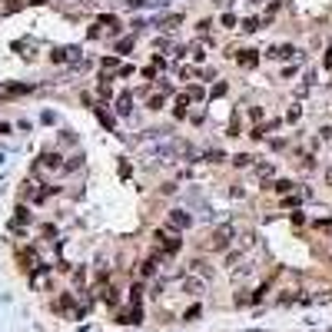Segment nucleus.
I'll use <instances>...</instances> for the list:
<instances>
[{
	"instance_id": "aec40b11",
	"label": "nucleus",
	"mask_w": 332,
	"mask_h": 332,
	"mask_svg": "<svg viewBox=\"0 0 332 332\" xmlns=\"http://www.w3.org/2000/svg\"><path fill=\"white\" fill-rule=\"evenodd\" d=\"M120 7H136V0H120Z\"/></svg>"
},
{
	"instance_id": "f3484780",
	"label": "nucleus",
	"mask_w": 332,
	"mask_h": 332,
	"mask_svg": "<svg viewBox=\"0 0 332 332\" xmlns=\"http://www.w3.org/2000/svg\"><path fill=\"white\" fill-rule=\"evenodd\" d=\"M249 116H253V120L259 123V120H263V110H259V107H249Z\"/></svg>"
},
{
	"instance_id": "423d86ee",
	"label": "nucleus",
	"mask_w": 332,
	"mask_h": 332,
	"mask_svg": "<svg viewBox=\"0 0 332 332\" xmlns=\"http://www.w3.org/2000/svg\"><path fill=\"white\" fill-rule=\"evenodd\" d=\"M179 20H183L179 13H169V17H160V30H173V27H176Z\"/></svg>"
},
{
	"instance_id": "f8f14e48",
	"label": "nucleus",
	"mask_w": 332,
	"mask_h": 332,
	"mask_svg": "<svg viewBox=\"0 0 332 332\" xmlns=\"http://www.w3.org/2000/svg\"><path fill=\"white\" fill-rule=\"evenodd\" d=\"M256 173H259V179H266V176H273V166H269V163H259V166H256Z\"/></svg>"
},
{
	"instance_id": "412c9836",
	"label": "nucleus",
	"mask_w": 332,
	"mask_h": 332,
	"mask_svg": "<svg viewBox=\"0 0 332 332\" xmlns=\"http://www.w3.org/2000/svg\"><path fill=\"white\" fill-rule=\"evenodd\" d=\"M3 130H7V123H0V133H3Z\"/></svg>"
},
{
	"instance_id": "4be33fe9",
	"label": "nucleus",
	"mask_w": 332,
	"mask_h": 332,
	"mask_svg": "<svg viewBox=\"0 0 332 332\" xmlns=\"http://www.w3.org/2000/svg\"><path fill=\"white\" fill-rule=\"evenodd\" d=\"M60 3H77V0H60Z\"/></svg>"
},
{
	"instance_id": "7ed1b4c3",
	"label": "nucleus",
	"mask_w": 332,
	"mask_h": 332,
	"mask_svg": "<svg viewBox=\"0 0 332 332\" xmlns=\"http://www.w3.org/2000/svg\"><path fill=\"white\" fill-rule=\"evenodd\" d=\"M156 239L163 243V253H166V256L179 253V239H176V236H173V232H169V236H166V232H156Z\"/></svg>"
},
{
	"instance_id": "f257e3e1",
	"label": "nucleus",
	"mask_w": 332,
	"mask_h": 332,
	"mask_svg": "<svg viewBox=\"0 0 332 332\" xmlns=\"http://www.w3.org/2000/svg\"><path fill=\"white\" fill-rule=\"evenodd\" d=\"M229 239H232V229L229 226H220V229H213V236H210V249L226 253V249H229Z\"/></svg>"
},
{
	"instance_id": "39448f33",
	"label": "nucleus",
	"mask_w": 332,
	"mask_h": 332,
	"mask_svg": "<svg viewBox=\"0 0 332 332\" xmlns=\"http://www.w3.org/2000/svg\"><path fill=\"white\" fill-rule=\"evenodd\" d=\"M236 60H239V63L249 70V66H256V60H259V56H256V50H243V54L236 56Z\"/></svg>"
},
{
	"instance_id": "0eeeda50",
	"label": "nucleus",
	"mask_w": 332,
	"mask_h": 332,
	"mask_svg": "<svg viewBox=\"0 0 332 332\" xmlns=\"http://www.w3.org/2000/svg\"><path fill=\"white\" fill-rule=\"evenodd\" d=\"M97 27H107V30L120 33V20H116V17H100V20H97Z\"/></svg>"
},
{
	"instance_id": "20e7f679",
	"label": "nucleus",
	"mask_w": 332,
	"mask_h": 332,
	"mask_svg": "<svg viewBox=\"0 0 332 332\" xmlns=\"http://www.w3.org/2000/svg\"><path fill=\"white\" fill-rule=\"evenodd\" d=\"M116 113H120V116H130L133 113V97L130 93H120V100H116Z\"/></svg>"
},
{
	"instance_id": "a211bd4d",
	"label": "nucleus",
	"mask_w": 332,
	"mask_h": 332,
	"mask_svg": "<svg viewBox=\"0 0 332 332\" xmlns=\"http://www.w3.org/2000/svg\"><path fill=\"white\" fill-rule=\"evenodd\" d=\"M220 23H222V27H232V23H236V17H232V13H222Z\"/></svg>"
},
{
	"instance_id": "2eb2a0df",
	"label": "nucleus",
	"mask_w": 332,
	"mask_h": 332,
	"mask_svg": "<svg viewBox=\"0 0 332 332\" xmlns=\"http://www.w3.org/2000/svg\"><path fill=\"white\" fill-rule=\"evenodd\" d=\"M163 103H166L163 97H153V100H150V103H146V107H150V110H163Z\"/></svg>"
},
{
	"instance_id": "9b49d317",
	"label": "nucleus",
	"mask_w": 332,
	"mask_h": 332,
	"mask_svg": "<svg viewBox=\"0 0 332 332\" xmlns=\"http://www.w3.org/2000/svg\"><path fill=\"white\" fill-rule=\"evenodd\" d=\"M232 163H236V166H253V156H249V153H239V156H232Z\"/></svg>"
},
{
	"instance_id": "1a4fd4ad",
	"label": "nucleus",
	"mask_w": 332,
	"mask_h": 332,
	"mask_svg": "<svg viewBox=\"0 0 332 332\" xmlns=\"http://www.w3.org/2000/svg\"><path fill=\"white\" fill-rule=\"evenodd\" d=\"M183 289H186L189 296H199V292H203V282H199V279H186V282H183Z\"/></svg>"
},
{
	"instance_id": "dca6fc26",
	"label": "nucleus",
	"mask_w": 332,
	"mask_h": 332,
	"mask_svg": "<svg viewBox=\"0 0 332 332\" xmlns=\"http://www.w3.org/2000/svg\"><path fill=\"white\" fill-rule=\"evenodd\" d=\"M186 93H189V100H203V97H206V93H203V90H199V87H189Z\"/></svg>"
},
{
	"instance_id": "f03ea898",
	"label": "nucleus",
	"mask_w": 332,
	"mask_h": 332,
	"mask_svg": "<svg viewBox=\"0 0 332 332\" xmlns=\"http://www.w3.org/2000/svg\"><path fill=\"white\" fill-rule=\"evenodd\" d=\"M189 226H193L189 213H183V210H173V213H169V229H189Z\"/></svg>"
},
{
	"instance_id": "6e6552de",
	"label": "nucleus",
	"mask_w": 332,
	"mask_h": 332,
	"mask_svg": "<svg viewBox=\"0 0 332 332\" xmlns=\"http://www.w3.org/2000/svg\"><path fill=\"white\" fill-rule=\"evenodd\" d=\"M40 166H44V169H56V166H60V156L44 153V156H40Z\"/></svg>"
},
{
	"instance_id": "9d476101",
	"label": "nucleus",
	"mask_w": 332,
	"mask_h": 332,
	"mask_svg": "<svg viewBox=\"0 0 332 332\" xmlns=\"http://www.w3.org/2000/svg\"><path fill=\"white\" fill-rule=\"evenodd\" d=\"M153 273H156V256H153V259H146V263L140 266V276H153Z\"/></svg>"
},
{
	"instance_id": "4468645a",
	"label": "nucleus",
	"mask_w": 332,
	"mask_h": 332,
	"mask_svg": "<svg viewBox=\"0 0 332 332\" xmlns=\"http://www.w3.org/2000/svg\"><path fill=\"white\" fill-rule=\"evenodd\" d=\"M243 30H246V33H253V30H259V20H253V17H249V20H243Z\"/></svg>"
},
{
	"instance_id": "ddd939ff",
	"label": "nucleus",
	"mask_w": 332,
	"mask_h": 332,
	"mask_svg": "<svg viewBox=\"0 0 332 332\" xmlns=\"http://www.w3.org/2000/svg\"><path fill=\"white\" fill-rule=\"evenodd\" d=\"M273 189H276V193H289L292 183H289V179H279V183H273Z\"/></svg>"
},
{
	"instance_id": "6ab92c4d",
	"label": "nucleus",
	"mask_w": 332,
	"mask_h": 332,
	"mask_svg": "<svg viewBox=\"0 0 332 332\" xmlns=\"http://www.w3.org/2000/svg\"><path fill=\"white\" fill-rule=\"evenodd\" d=\"M196 316H199V306H189V309H186V316H183V319H196Z\"/></svg>"
}]
</instances>
